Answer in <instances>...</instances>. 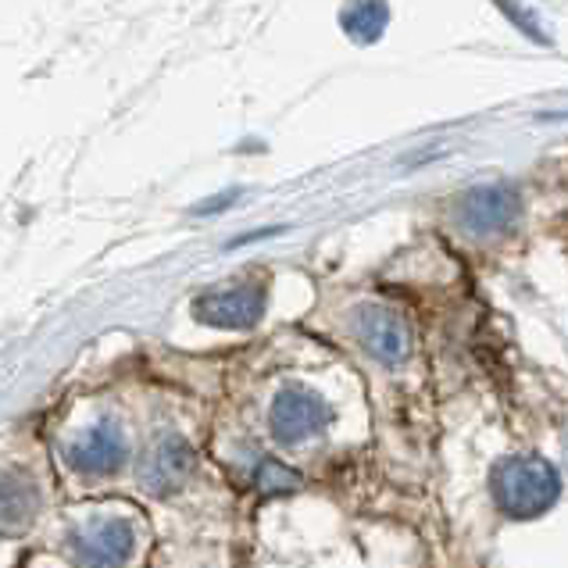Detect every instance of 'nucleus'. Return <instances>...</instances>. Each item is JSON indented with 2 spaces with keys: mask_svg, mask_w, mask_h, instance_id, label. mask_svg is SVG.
I'll list each match as a JSON object with an SVG mask.
<instances>
[{
  "mask_svg": "<svg viewBox=\"0 0 568 568\" xmlns=\"http://www.w3.org/2000/svg\"><path fill=\"white\" fill-rule=\"evenodd\" d=\"M69 458L75 468H83V473H111V468H119L125 458V440L111 422H104V426H93L79 436L69 447Z\"/></svg>",
  "mask_w": 568,
  "mask_h": 568,
  "instance_id": "6",
  "label": "nucleus"
},
{
  "mask_svg": "<svg viewBox=\"0 0 568 568\" xmlns=\"http://www.w3.org/2000/svg\"><path fill=\"white\" fill-rule=\"evenodd\" d=\"M190 462H193L190 447L180 436H169V440H161L158 450L151 454L148 468H143V483H148L154 494H169L175 486H183V479L190 476Z\"/></svg>",
  "mask_w": 568,
  "mask_h": 568,
  "instance_id": "9",
  "label": "nucleus"
},
{
  "mask_svg": "<svg viewBox=\"0 0 568 568\" xmlns=\"http://www.w3.org/2000/svg\"><path fill=\"white\" fill-rule=\"evenodd\" d=\"M201 322H211V326H230V329H243L251 322L262 318L265 312V297L262 290L254 286H236V290H222V294H204L193 304Z\"/></svg>",
  "mask_w": 568,
  "mask_h": 568,
  "instance_id": "5",
  "label": "nucleus"
},
{
  "mask_svg": "<svg viewBox=\"0 0 568 568\" xmlns=\"http://www.w3.org/2000/svg\"><path fill=\"white\" fill-rule=\"evenodd\" d=\"M386 26V4L383 0H351L344 11V29L358 40H376Z\"/></svg>",
  "mask_w": 568,
  "mask_h": 568,
  "instance_id": "10",
  "label": "nucleus"
},
{
  "mask_svg": "<svg viewBox=\"0 0 568 568\" xmlns=\"http://www.w3.org/2000/svg\"><path fill=\"white\" fill-rule=\"evenodd\" d=\"M354 333H358L362 347L383 365H400L412 354L408 322L383 304H362L358 312H354Z\"/></svg>",
  "mask_w": 568,
  "mask_h": 568,
  "instance_id": "2",
  "label": "nucleus"
},
{
  "mask_svg": "<svg viewBox=\"0 0 568 568\" xmlns=\"http://www.w3.org/2000/svg\"><path fill=\"white\" fill-rule=\"evenodd\" d=\"M329 422H333L329 404L315 394H307L301 386L280 389V397L272 404V433L280 436L283 444L307 440V436L326 429Z\"/></svg>",
  "mask_w": 568,
  "mask_h": 568,
  "instance_id": "3",
  "label": "nucleus"
},
{
  "mask_svg": "<svg viewBox=\"0 0 568 568\" xmlns=\"http://www.w3.org/2000/svg\"><path fill=\"white\" fill-rule=\"evenodd\" d=\"M515 215H518V193L505 183L479 186L473 193H465L462 204H458V222L473 236L508 230V225L515 222Z\"/></svg>",
  "mask_w": 568,
  "mask_h": 568,
  "instance_id": "4",
  "label": "nucleus"
},
{
  "mask_svg": "<svg viewBox=\"0 0 568 568\" xmlns=\"http://www.w3.org/2000/svg\"><path fill=\"white\" fill-rule=\"evenodd\" d=\"M565 458H568V433H565Z\"/></svg>",
  "mask_w": 568,
  "mask_h": 568,
  "instance_id": "11",
  "label": "nucleus"
},
{
  "mask_svg": "<svg viewBox=\"0 0 568 568\" xmlns=\"http://www.w3.org/2000/svg\"><path fill=\"white\" fill-rule=\"evenodd\" d=\"M79 558L97 561V565H115L125 561L129 550H133V529L119 518H104V523H90L83 532L75 537Z\"/></svg>",
  "mask_w": 568,
  "mask_h": 568,
  "instance_id": "7",
  "label": "nucleus"
},
{
  "mask_svg": "<svg viewBox=\"0 0 568 568\" xmlns=\"http://www.w3.org/2000/svg\"><path fill=\"white\" fill-rule=\"evenodd\" d=\"M37 508H40V494H37V483L29 476L8 473L0 479V532H4V537L22 532L32 523Z\"/></svg>",
  "mask_w": 568,
  "mask_h": 568,
  "instance_id": "8",
  "label": "nucleus"
},
{
  "mask_svg": "<svg viewBox=\"0 0 568 568\" xmlns=\"http://www.w3.org/2000/svg\"><path fill=\"white\" fill-rule=\"evenodd\" d=\"M561 494V479L555 465L544 458H508L494 473V497L505 515L511 518H537L544 515Z\"/></svg>",
  "mask_w": 568,
  "mask_h": 568,
  "instance_id": "1",
  "label": "nucleus"
}]
</instances>
